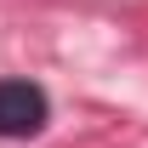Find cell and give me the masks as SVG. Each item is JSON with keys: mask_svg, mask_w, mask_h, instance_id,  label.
Returning a JSON list of instances; mask_svg holds the SVG:
<instances>
[{"mask_svg": "<svg viewBox=\"0 0 148 148\" xmlns=\"http://www.w3.org/2000/svg\"><path fill=\"white\" fill-rule=\"evenodd\" d=\"M46 114H51V103H46L40 86H29V80H0V137H34V131L46 125Z\"/></svg>", "mask_w": 148, "mask_h": 148, "instance_id": "cell-1", "label": "cell"}]
</instances>
